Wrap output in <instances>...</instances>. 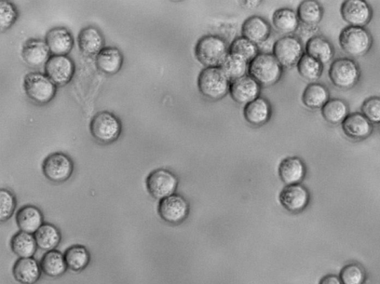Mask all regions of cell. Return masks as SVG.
Returning <instances> with one entry per match:
<instances>
[{
    "mask_svg": "<svg viewBox=\"0 0 380 284\" xmlns=\"http://www.w3.org/2000/svg\"><path fill=\"white\" fill-rule=\"evenodd\" d=\"M229 55V47L225 40L217 35L201 37L196 47L198 61L207 67H220Z\"/></svg>",
    "mask_w": 380,
    "mask_h": 284,
    "instance_id": "1",
    "label": "cell"
},
{
    "mask_svg": "<svg viewBox=\"0 0 380 284\" xmlns=\"http://www.w3.org/2000/svg\"><path fill=\"white\" fill-rule=\"evenodd\" d=\"M248 73L260 85L272 86L279 80L282 66L273 54L260 53L250 62Z\"/></svg>",
    "mask_w": 380,
    "mask_h": 284,
    "instance_id": "2",
    "label": "cell"
},
{
    "mask_svg": "<svg viewBox=\"0 0 380 284\" xmlns=\"http://www.w3.org/2000/svg\"><path fill=\"white\" fill-rule=\"evenodd\" d=\"M230 81L221 67H207L199 74L198 87L203 97L210 100H220L229 91Z\"/></svg>",
    "mask_w": 380,
    "mask_h": 284,
    "instance_id": "3",
    "label": "cell"
},
{
    "mask_svg": "<svg viewBox=\"0 0 380 284\" xmlns=\"http://www.w3.org/2000/svg\"><path fill=\"white\" fill-rule=\"evenodd\" d=\"M372 37L363 27L348 26L339 35L338 43L351 57H362L372 46Z\"/></svg>",
    "mask_w": 380,
    "mask_h": 284,
    "instance_id": "4",
    "label": "cell"
},
{
    "mask_svg": "<svg viewBox=\"0 0 380 284\" xmlns=\"http://www.w3.org/2000/svg\"><path fill=\"white\" fill-rule=\"evenodd\" d=\"M121 130L120 120L110 112H99L91 121V136L101 144H108L115 142L120 137Z\"/></svg>",
    "mask_w": 380,
    "mask_h": 284,
    "instance_id": "5",
    "label": "cell"
},
{
    "mask_svg": "<svg viewBox=\"0 0 380 284\" xmlns=\"http://www.w3.org/2000/svg\"><path fill=\"white\" fill-rule=\"evenodd\" d=\"M23 86L27 97L38 104L49 103L57 92L56 85L46 75L39 73L27 74Z\"/></svg>",
    "mask_w": 380,
    "mask_h": 284,
    "instance_id": "6",
    "label": "cell"
},
{
    "mask_svg": "<svg viewBox=\"0 0 380 284\" xmlns=\"http://www.w3.org/2000/svg\"><path fill=\"white\" fill-rule=\"evenodd\" d=\"M329 73L332 84L342 89L354 87L360 78L358 64L348 58H339L334 60L330 66Z\"/></svg>",
    "mask_w": 380,
    "mask_h": 284,
    "instance_id": "7",
    "label": "cell"
},
{
    "mask_svg": "<svg viewBox=\"0 0 380 284\" xmlns=\"http://www.w3.org/2000/svg\"><path fill=\"white\" fill-rule=\"evenodd\" d=\"M73 171L72 159L63 153L51 154L44 161V174L49 180L54 183H61L70 180Z\"/></svg>",
    "mask_w": 380,
    "mask_h": 284,
    "instance_id": "8",
    "label": "cell"
},
{
    "mask_svg": "<svg viewBox=\"0 0 380 284\" xmlns=\"http://www.w3.org/2000/svg\"><path fill=\"white\" fill-rule=\"evenodd\" d=\"M178 186V179L170 171L157 169L148 175L147 190L157 199H164L173 195Z\"/></svg>",
    "mask_w": 380,
    "mask_h": 284,
    "instance_id": "9",
    "label": "cell"
},
{
    "mask_svg": "<svg viewBox=\"0 0 380 284\" xmlns=\"http://www.w3.org/2000/svg\"><path fill=\"white\" fill-rule=\"evenodd\" d=\"M273 55L282 67L291 68L304 56L303 47L300 39L293 36H285L277 40Z\"/></svg>",
    "mask_w": 380,
    "mask_h": 284,
    "instance_id": "10",
    "label": "cell"
},
{
    "mask_svg": "<svg viewBox=\"0 0 380 284\" xmlns=\"http://www.w3.org/2000/svg\"><path fill=\"white\" fill-rule=\"evenodd\" d=\"M46 76L58 86H64L70 82L75 72L73 61L67 56H53L45 65Z\"/></svg>",
    "mask_w": 380,
    "mask_h": 284,
    "instance_id": "11",
    "label": "cell"
},
{
    "mask_svg": "<svg viewBox=\"0 0 380 284\" xmlns=\"http://www.w3.org/2000/svg\"><path fill=\"white\" fill-rule=\"evenodd\" d=\"M341 16L350 26L364 27L372 18V9L362 0H346L341 6Z\"/></svg>",
    "mask_w": 380,
    "mask_h": 284,
    "instance_id": "12",
    "label": "cell"
},
{
    "mask_svg": "<svg viewBox=\"0 0 380 284\" xmlns=\"http://www.w3.org/2000/svg\"><path fill=\"white\" fill-rule=\"evenodd\" d=\"M188 211V202L177 195L160 200L158 206V213L162 220L171 224L182 222L186 218Z\"/></svg>",
    "mask_w": 380,
    "mask_h": 284,
    "instance_id": "13",
    "label": "cell"
},
{
    "mask_svg": "<svg viewBox=\"0 0 380 284\" xmlns=\"http://www.w3.org/2000/svg\"><path fill=\"white\" fill-rule=\"evenodd\" d=\"M260 92V85L248 75L230 83L229 91L234 101L244 105L259 98Z\"/></svg>",
    "mask_w": 380,
    "mask_h": 284,
    "instance_id": "14",
    "label": "cell"
},
{
    "mask_svg": "<svg viewBox=\"0 0 380 284\" xmlns=\"http://www.w3.org/2000/svg\"><path fill=\"white\" fill-rule=\"evenodd\" d=\"M279 199L281 205L289 211L300 212L308 205L310 195L304 186L294 184L283 189Z\"/></svg>",
    "mask_w": 380,
    "mask_h": 284,
    "instance_id": "15",
    "label": "cell"
},
{
    "mask_svg": "<svg viewBox=\"0 0 380 284\" xmlns=\"http://www.w3.org/2000/svg\"><path fill=\"white\" fill-rule=\"evenodd\" d=\"M346 136L355 140H365L370 137L373 131L371 121L360 113L349 114L342 123Z\"/></svg>",
    "mask_w": 380,
    "mask_h": 284,
    "instance_id": "16",
    "label": "cell"
},
{
    "mask_svg": "<svg viewBox=\"0 0 380 284\" xmlns=\"http://www.w3.org/2000/svg\"><path fill=\"white\" fill-rule=\"evenodd\" d=\"M46 42L53 56H66L74 46V39L64 27L51 29L46 35Z\"/></svg>",
    "mask_w": 380,
    "mask_h": 284,
    "instance_id": "17",
    "label": "cell"
},
{
    "mask_svg": "<svg viewBox=\"0 0 380 284\" xmlns=\"http://www.w3.org/2000/svg\"><path fill=\"white\" fill-rule=\"evenodd\" d=\"M50 53L46 42L38 39H30L22 49L23 60L33 68L46 65L50 58Z\"/></svg>",
    "mask_w": 380,
    "mask_h": 284,
    "instance_id": "18",
    "label": "cell"
},
{
    "mask_svg": "<svg viewBox=\"0 0 380 284\" xmlns=\"http://www.w3.org/2000/svg\"><path fill=\"white\" fill-rule=\"evenodd\" d=\"M77 42L80 51L87 56H97L104 48L103 36L94 26H87L81 30L78 35Z\"/></svg>",
    "mask_w": 380,
    "mask_h": 284,
    "instance_id": "19",
    "label": "cell"
},
{
    "mask_svg": "<svg viewBox=\"0 0 380 284\" xmlns=\"http://www.w3.org/2000/svg\"><path fill=\"white\" fill-rule=\"evenodd\" d=\"M271 32L269 23L262 18L252 16L243 22L241 26L242 37L255 45L266 42Z\"/></svg>",
    "mask_w": 380,
    "mask_h": 284,
    "instance_id": "20",
    "label": "cell"
},
{
    "mask_svg": "<svg viewBox=\"0 0 380 284\" xmlns=\"http://www.w3.org/2000/svg\"><path fill=\"white\" fill-rule=\"evenodd\" d=\"M16 221L21 232L32 235L44 224L42 211L31 205L25 206L18 211Z\"/></svg>",
    "mask_w": 380,
    "mask_h": 284,
    "instance_id": "21",
    "label": "cell"
},
{
    "mask_svg": "<svg viewBox=\"0 0 380 284\" xmlns=\"http://www.w3.org/2000/svg\"><path fill=\"white\" fill-rule=\"evenodd\" d=\"M42 268L33 258L20 259L13 268V275L22 284H34L42 276Z\"/></svg>",
    "mask_w": 380,
    "mask_h": 284,
    "instance_id": "22",
    "label": "cell"
},
{
    "mask_svg": "<svg viewBox=\"0 0 380 284\" xmlns=\"http://www.w3.org/2000/svg\"><path fill=\"white\" fill-rule=\"evenodd\" d=\"M305 166L300 158L289 157L281 162L279 173L281 180L288 185L298 184L305 178Z\"/></svg>",
    "mask_w": 380,
    "mask_h": 284,
    "instance_id": "23",
    "label": "cell"
},
{
    "mask_svg": "<svg viewBox=\"0 0 380 284\" xmlns=\"http://www.w3.org/2000/svg\"><path fill=\"white\" fill-rule=\"evenodd\" d=\"M270 116V104L262 97L257 98L243 108L244 118L249 124L253 126H261L266 124Z\"/></svg>",
    "mask_w": 380,
    "mask_h": 284,
    "instance_id": "24",
    "label": "cell"
},
{
    "mask_svg": "<svg viewBox=\"0 0 380 284\" xmlns=\"http://www.w3.org/2000/svg\"><path fill=\"white\" fill-rule=\"evenodd\" d=\"M124 56L115 47H104L96 56L98 68L107 75L118 73L123 65Z\"/></svg>",
    "mask_w": 380,
    "mask_h": 284,
    "instance_id": "25",
    "label": "cell"
},
{
    "mask_svg": "<svg viewBox=\"0 0 380 284\" xmlns=\"http://www.w3.org/2000/svg\"><path fill=\"white\" fill-rule=\"evenodd\" d=\"M305 51L307 55L317 60L322 64L329 63L334 56L333 45L322 36L310 38L306 44Z\"/></svg>",
    "mask_w": 380,
    "mask_h": 284,
    "instance_id": "26",
    "label": "cell"
},
{
    "mask_svg": "<svg viewBox=\"0 0 380 284\" xmlns=\"http://www.w3.org/2000/svg\"><path fill=\"white\" fill-rule=\"evenodd\" d=\"M34 235L38 248L46 252L56 250L61 241L60 230L51 223H44Z\"/></svg>",
    "mask_w": 380,
    "mask_h": 284,
    "instance_id": "27",
    "label": "cell"
},
{
    "mask_svg": "<svg viewBox=\"0 0 380 284\" xmlns=\"http://www.w3.org/2000/svg\"><path fill=\"white\" fill-rule=\"evenodd\" d=\"M329 100L330 93L328 88L317 83L310 84L303 94V102L310 109H322Z\"/></svg>",
    "mask_w": 380,
    "mask_h": 284,
    "instance_id": "28",
    "label": "cell"
},
{
    "mask_svg": "<svg viewBox=\"0 0 380 284\" xmlns=\"http://www.w3.org/2000/svg\"><path fill=\"white\" fill-rule=\"evenodd\" d=\"M11 247L20 259L33 258L38 248L34 235L21 231L12 237Z\"/></svg>",
    "mask_w": 380,
    "mask_h": 284,
    "instance_id": "29",
    "label": "cell"
},
{
    "mask_svg": "<svg viewBox=\"0 0 380 284\" xmlns=\"http://www.w3.org/2000/svg\"><path fill=\"white\" fill-rule=\"evenodd\" d=\"M40 266L43 273L51 278L63 276L68 268L64 254L57 250L47 252L40 262Z\"/></svg>",
    "mask_w": 380,
    "mask_h": 284,
    "instance_id": "30",
    "label": "cell"
},
{
    "mask_svg": "<svg viewBox=\"0 0 380 284\" xmlns=\"http://www.w3.org/2000/svg\"><path fill=\"white\" fill-rule=\"evenodd\" d=\"M273 24L279 33L289 35L296 31L300 20H298L297 13L293 10L283 8L274 12Z\"/></svg>",
    "mask_w": 380,
    "mask_h": 284,
    "instance_id": "31",
    "label": "cell"
},
{
    "mask_svg": "<svg viewBox=\"0 0 380 284\" xmlns=\"http://www.w3.org/2000/svg\"><path fill=\"white\" fill-rule=\"evenodd\" d=\"M322 115L329 123L332 125L342 124L349 115L348 105L342 99H330L322 106Z\"/></svg>",
    "mask_w": 380,
    "mask_h": 284,
    "instance_id": "32",
    "label": "cell"
},
{
    "mask_svg": "<svg viewBox=\"0 0 380 284\" xmlns=\"http://www.w3.org/2000/svg\"><path fill=\"white\" fill-rule=\"evenodd\" d=\"M64 257L68 268L75 272L82 271L90 263V253L84 246L70 247L65 251Z\"/></svg>",
    "mask_w": 380,
    "mask_h": 284,
    "instance_id": "33",
    "label": "cell"
},
{
    "mask_svg": "<svg viewBox=\"0 0 380 284\" xmlns=\"http://www.w3.org/2000/svg\"><path fill=\"white\" fill-rule=\"evenodd\" d=\"M298 20L303 23L314 26L319 23L323 16L322 6L315 0H305L297 9Z\"/></svg>",
    "mask_w": 380,
    "mask_h": 284,
    "instance_id": "34",
    "label": "cell"
},
{
    "mask_svg": "<svg viewBox=\"0 0 380 284\" xmlns=\"http://www.w3.org/2000/svg\"><path fill=\"white\" fill-rule=\"evenodd\" d=\"M220 67L232 83L233 81L247 75L249 63L239 56L229 54Z\"/></svg>",
    "mask_w": 380,
    "mask_h": 284,
    "instance_id": "35",
    "label": "cell"
},
{
    "mask_svg": "<svg viewBox=\"0 0 380 284\" xmlns=\"http://www.w3.org/2000/svg\"><path fill=\"white\" fill-rule=\"evenodd\" d=\"M229 54L239 56L250 63L260 53L257 45L246 37H240L229 47Z\"/></svg>",
    "mask_w": 380,
    "mask_h": 284,
    "instance_id": "36",
    "label": "cell"
},
{
    "mask_svg": "<svg viewBox=\"0 0 380 284\" xmlns=\"http://www.w3.org/2000/svg\"><path fill=\"white\" fill-rule=\"evenodd\" d=\"M296 66L298 73L310 81L317 80L322 74L323 64L307 54H304Z\"/></svg>",
    "mask_w": 380,
    "mask_h": 284,
    "instance_id": "37",
    "label": "cell"
},
{
    "mask_svg": "<svg viewBox=\"0 0 380 284\" xmlns=\"http://www.w3.org/2000/svg\"><path fill=\"white\" fill-rule=\"evenodd\" d=\"M343 284H364L366 274L362 266L357 264L345 266L339 273Z\"/></svg>",
    "mask_w": 380,
    "mask_h": 284,
    "instance_id": "38",
    "label": "cell"
},
{
    "mask_svg": "<svg viewBox=\"0 0 380 284\" xmlns=\"http://www.w3.org/2000/svg\"><path fill=\"white\" fill-rule=\"evenodd\" d=\"M17 207V200L15 195L3 188L0 191V221H8Z\"/></svg>",
    "mask_w": 380,
    "mask_h": 284,
    "instance_id": "39",
    "label": "cell"
},
{
    "mask_svg": "<svg viewBox=\"0 0 380 284\" xmlns=\"http://www.w3.org/2000/svg\"><path fill=\"white\" fill-rule=\"evenodd\" d=\"M18 18L17 8L9 1L0 2V29L2 32L8 30Z\"/></svg>",
    "mask_w": 380,
    "mask_h": 284,
    "instance_id": "40",
    "label": "cell"
},
{
    "mask_svg": "<svg viewBox=\"0 0 380 284\" xmlns=\"http://www.w3.org/2000/svg\"><path fill=\"white\" fill-rule=\"evenodd\" d=\"M362 114L373 124H380V98L366 99L361 107Z\"/></svg>",
    "mask_w": 380,
    "mask_h": 284,
    "instance_id": "41",
    "label": "cell"
},
{
    "mask_svg": "<svg viewBox=\"0 0 380 284\" xmlns=\"http://www.w3.org/2000/svg\"><path fill=\"white\" fill-rule=\"evenodd\" d=\"M319 284H343V283L339 277L334 275H328L321 279Z\"/></svg>",
    "mask_w": 380,
    "mask_h": 284,
    "instance_id": "42",
    "label": "cell"
}]
</instances>
